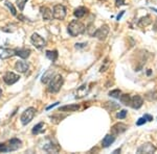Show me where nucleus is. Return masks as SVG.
Here are the masks:
<instances>
[{"mask_svg":"<svg viewBox=\"0 0 157 154\" xmlns=\"http://www.w3.org/2000/svg\"><path fill=\"white\" fill-rule=\"evenodd\" d=\"M152 23V20H151V17L150 16H145V17H143L140 20L138 21V26H140V27H146V26H148L149 24H151Z\"/></svg>","mask_w":157,"mask_h":154,"instance_id":"20","label":"nucleus"},{"mask_svg":"<svg viewBox=\"0 0 157 154\" xmlns=\"http://www.w3.org/2000/svg\"><path fill=\"white\" fill-rule=\"evenodd\" d=\"M64 82V79L61 75H55L54 77L50 79L49 85H48V92L49 93H58L61 90Z\"/></svg>","mask_w":157,"mask_h":154,"instance_id":"2","label":"nucleus"},{"mask_svg":"<svg viewBox=\"0 0 157 154\" xmlns=\"http://www.w3.org/2000/svg\"><path fill=\"white\" fill-rule=\"evenodd\" d=\"M121 95V90H113L109 93V96H110V97H113V98H120Z\"/></svg>","mask_w":157,"mask_h":154,"instance_id":"26","label":"nucleus"},{"mask_svg":"<svg viewBox=\"0 0 157 154\" xmlns=\"http://www.w3.org/2000/svg\"><path fill=\"white\" fill-rule=\"evenodd\" d=\"M30 42H32V44L36 48H38V49H41V48L44 47L45 44H46L45 40L43 39L41 36H39L38 34H32V37H30Z\"/></svg>","mask_w":157,"mask_h":154,"instance_id":"6","label":"nucleus"},{"mask_svg":"<svg viewBox=\"0 0 157 154\" xmlns=\"http://www.w3.org/2000/svg\"><path fill=\"white\" fill-rule=\"evenodd\" d=\"M46 57L47 59H49L52 62H55V60L58 59V51L57 50H54V51H49V50H47Z\"/></svg>","mask_w":157,"mask_h":154,"instance_id":"23","label":"nucleus"},{"mask_svg":"<svg viewBox=\"0 0 157 154\" xmlns=\"http://www.w3.org/2000/svg\"><path fill=\"white\" fill-rule=\"evenodd\" d=\"M27 0H17L16 3H17V6L19 7L20 11H23L24 7H25V4H26Z\"/></svg>","mask_w":157,"mask_h":154,"instance_id":"25","label":"nucleus"},{"mask_svg":"<svg viewBox=\"0 0 157 154\" xmlns=\"http://www.w3.org/2000/svg\"><path fill=\"white\" fill-rule=\"evenodd\" d=\"M6 5L9 7L10 9H11V12H12V15L13 16H17V12H16V9L14 7V5L11 3L10 1H6Z\"/></svg>","mask_w":157,"mask_h":154,"instance_id":"27","label":"nucleus"},{"mask_svg":"<svg viewBox=\"0 0 157 154\" xmlns=\"http://www.w3.org/2000/svg\"><path fill=\"white\" fill-rule=\"evenodd\" d=\"M117 152H121V149H116V150L113 151V153H117Z\"/></svg>","mask_w":157,"mask_h":154,"instance_id":"38","label":"nucleus"},{"mask_svg":"<svg viewBox=\"0 0 157 154\" xmlns=\"http://www.w3.org/2000/svg\"><path fill=\"white\" fill-rule=\"evenodd\" d=\"M80 109V105L78 104H71V105H65L59 108V112H65V113H73L78 112Z\"/></svg>","mask_w":157,"mask_h":154,"instance_id":"15","label":"nucleus"},{"mask_svg":"<svg viewBox=\"0 0 157 154\" xmlns=\"http://www.w3.org/2000/svg\"><path fill=\"white\" fill-rule=\"evenodd\" d=\"M4 152H9L7 146L6 144H0V153H4Z\"/></svg>","mask_w":157,"mask_h":154,"instance_id":"30","label":"nucleus"},{"mask_svg":"<svg viewBox=\"0 0 157 154\" xmlns=\"http://www.w3.org/2000/svg\"><path fill=\"white\" fill-rule=\"evenodd\" d=\"M1 95H2V90L0 89V97H1Z\"/></svg>","mask_w":157,"mask_h":154,"instance_id":"39","label":"nucleus"},{"mask_svg":"<svg viewBox=\"0 0 157 154\" xmlns=\"http://www.w3.org/2000/svg\"><path fill=\"white\" fill-rule=\"evenodd\" d=\"M87 13H88V9H86V7L80 6V7H78V9H75V12H73V15H75V18L81 19V18H83L85 15H87Z\"/></svg>","mask_w":157,"mask_h":154,"instance_id":"17","label":"nucleus"},{"mask_svg":"<svg viewBox=\"0 0 157 154\" xmlns=\"http://www.w3.org/2000/svg\"><path fill=\"white\" fill-rule=\"evenodd\" d=\"M54 75H55V70H47V71L44 73V75L42 76L41 81L43 83H47L48 81H50V79H52V77H54Z\"/></svg>","mask_w":157,"mask_h":154,"instance_id":"18","label":"nucleus"},{"mask_svg":"<svg viewBox=\"0 0 157 154\" xmlns=\"http://www.w3.org/2000/svg\"><path fill=\"white\" fill-rule=\"evenodd\" d=\"M17 17H18V19H20V21H22V22H24L27 20L24 16H22V15H19V16H17Z\"/></svg>","mask_w":157,"mask_h":154,"instance_id":"34","label":"nucleus"},{"mask_svg":"<svg viewBox=\"0 0 157 154\" xmlns=\"http://www.w3.org/2000/svg\"><path fill=\"white\" fill-rule=\"evenodd\" d=\"M22 145V142L19 140V138H12L11 141L9 142V145L7 146V150L9 151H15L17 149H19L21 147Z\"/></svg>","mask_w":157,"mask_h":154,"instance_id":"12","label":"nucleus"},{"mask_svg":"<svg viewBox=\"0 0 157 154\" xmlns=\"http://www.w3.org/2000/svg\"><path fill=\"white\" fill-rule=\"evenodd\" d=\"M144 118H145L147 121H152V120H153V117H152L151 115H148V113H146V115L144 116Z\"/></svg>","mask_w":157,"mask_h":154,"instance_id":"33","label":"nucleus"},{"mask_svg":"<svg viewBox=\"0 0 157 154\" xmlns=\"http://www.w3.org/2000/svg\"><path fill=\"white\" fill-rule=\"evenodd\" d=\"M144 104V99L141 96L139 95H135L133 97H131V102H130V106L134 108V109H138L143 106Z\"/></svg>","mask_w":157,"mask_h":154,"instance_id":"10","label":"nucleus"},{"mask_svg":"<svg viewBox=\"0 0 157 154\" xmlns=\"http://www.w3.org/2000/svg\"><path fill=\"white\" fill-rule=\"evenodd\" d=\"M120 100L124 105H130L131 102V96L129 94H123L120 96Z\"/></svg>","mask_w":157,"mask_h":154,"instance_id":"21","label":"nucleus"},{"mask_svg":"<svg viewBox=\"0 0 157 154\" xmlns=\"http://www.w3.org/2000/svg\"><path fill=\"white\" fill-rule=\"evenodd\" d=\"M128 129V125L124 124V123H116L111 127V134L113 135H118L121 133L125 132L126 130Z\"/></svg>","mask_w":157,"mask_h":154,"instance_id":"8","label":"nucleus"},{"mask_svg":"<svg viewBox=\"0 0 157 154\" xmlns=\"http://www.w3.org/2000/svg\"><path fill=\"white\" fill-rule=\"evenodd\" d=\"M109 31H110V28H109V26L107 24H105V25H103V26H101L98 29L95 30L94 34H93V37L97 38L100 41H104V40H106V38L108 37Z\"/></svg>","mask_w":157,"mask_h":154,"instance_id":"5","label":"nucleus"},{"mask_svg":"<svg viewBox=\"0 0 157 154\" xmlns=\"http://www.w3.org/2000/svg\"><path fill=\"white\" fill-rule=\"evenodd\" d=\"M15 55H17V56L25 59L30 55V50L27 49V48H20V49H16L15 50Z\"/></svg>","mask_w":157,"mask_h":154,"instance_id":"14","label":"nucleus"},{"mask_svg":"<svg viewBox=\"0 0 157 154\" xmlns=\"http://www.w3.org/2000/svg\"><path fill=\"white\" fill-rule=\"evenodd\" d=\"M13 55H15V50L6 49V50H3V52H2L1 54H0V57H1V59H9V57L13 56Z\"/></svg>","mask_w":157,"mask_h":154,"instance_id":"22","label":"nucleus"},{"mask_svg":"<svg viewBox=\"0 0 157 154\" xmlns=\"http://www.w3.org/2000/svg\"><path fill=\"white\" fill-rule=\"evenodd\" d=\"M58 104H59V102H57V103H55V104H52V105H50V106H48V107H47L46 108V109L47 110H48V109H50V108H52V107H55V106H57V105Z\"/></svg>","mask_w":157,"mask_h":154,"instance_id":"36","label":"nucleus"},{"mask_svg":"<svg viewBox=\"0 0 157 154\" xmlns=\"http://www.w3.org/2000/svg\"><path fill=\"white\" fill-rule=\"evenodd\" d=\"M52 17L57 20H63L66 17V9L63 4H57L52 9Z\"/></svg>","mask_w":157,"mask_h":154,"instance_id":"4","label":"nucleus"},{"mask_svg":"<svg viewBox=\"0 0 157 154\" xmlns=\"http://www.w3.org/2000/svg\"><path fill=\"white\" fill-rule=\"evenodd\" d=\"M115 141V135L113 134H107L104 138L103 142H102V145L104 148H108L109 146H111Z\"/></svg>","mask_w":157,"mask_h":154,"instance_id":"16","label":"nucleus"},{"mask_svg":"<svg viewBox=\"0 0 157 154\" xmlns=\"http://www.w3.org/2000/svg\"><path fill=\"white\" fill-rule=\"evenodd\" d=\"M124 14H125V11H123V12H121V14H120V15H118V16H117V20H120V19L121 18V16H123V15H124Z\"/></svg>","mask_w":157,"mask_h":154,"instance_id":"37","label":"nucleus"},{"mask_svg":"<svg viewBox=\"0 0 157 154\" xmlns=\"http://www.w3.org/2000/svg\"><path fill=\"white\" fill-rule=\"evenodd\" d=\"M43 127H44V124H43V123H39V124H37L34 128H33V131H32L33 134H38L39 132H42Z\"/></svg>","mask_w":157,"mask_h":154,"instance_id":"24","label":"nucleus"},{"mask_svg":"<svg viewBox=\"0 0 157 154\" xmlns=\"http://www.w3.org/2000/svg\"><path fill=\"white\" fill-rule=\"evenodd\" d=\"M127 113H128L127 110L123 109V110H121L117 115H116V118H117V119H125L126 117H127Z\"/></svg>","mask_w":157,"mask_h":154,"instance_id":"29","label":"nucleus"},{"mask_svg":"<svg viewBox=\"0 0 157 154\" xmlns=\"http://www.w3.org/2000/svg\"><path fill=\"white\" fill-rule=\"evenodd\" d=\"M156 151V147L151 143H146L143 144L138 149H137V153H147V154H151L154 153Z\"/></svg>","mask_w":157,"mask_h":154,"instance_id":"9","label":"nucleus"},{"mask_svg":"<svg viewBox=\"0 0 157 154\" xmlns=\"http://www.w3.org/2000/svg\"><path fill=\"white\" fill-rule=\"evenodd\" d=\"M125 1H126V0H115L116 6L120 7V6H121V5H124V4H125Z\"/></svg>","mask_w":157,"mask_h":154,"instance_id":"32","label":"nucleus"},{"mask_svg":"<svg viewBox=\"0 0 157 154\" xmlns=\"http://www.w3.org/2000/svg\"><path fill=\"white\" fill-rule=\"evenodd\" d=\"M106 105H109L110 107H108L107 109L108 110H112V109H117L120 107V105L116 104L115 102H106Z\"/></svg>","mask_w":157,"mask_h":154,"instance_id":"28","label":"nucleus"},{"mask_svg":"<svg viewBox=\"0 0 157 154\" xmlns=\"http://www.w3.org/2000/svg\"><path fill=\"white\" fill-rule=\"evenodd\" d=\"M20 79V76L15 74L14 72H6L3 76V81L6 83L7 85H12L16 83Z\"/></svg>","mask_w":157,"mask_h":154,"instance_id":"7","label":"nucleus"},{"mask_svg":"<svg viewBox=\"0 0 157 154\" xmlns=\"http://www.w3.org/2000/svg\"><path fill=\"white\" fill-rule=\"evenodd\" d=\"M86 43H83V44H75V48H81V47H85L86 46Z\"/></svg>","mask_w":157,"mask_h":154,"instance_id":"35","label":"nucleus"},{"mask_svg":"<svg viewBox=\"0 0 157 154\" xmlns=\"http://www.w3.org/2000/svg\"><path fill=\"white\" fill-rule=\"evenodd\" d=\"M35 115H36V108L35 107H29L24 110L23 113L21 115V123L23 125H27L29 123L32 122V120L34 119Z\"/></svg>","mask_w":157,"mask_h":154,"instance_id":"3","label":"nucleus"},{"mask_svg":"<svg viewBox=\"0 0 157 154\" xmlns=\"http://www.w3.org/2000/svg\"><path fill=\"white\" fill-rule=\"evenodd\" d=\"M86 30L85 25L78 20H73L68 25V34L71 37H78L80 34H84Z\"/></svg>","mask_w":157,"mask_h":154,"instance_id":"1","label":"nucleus"},{"mask_svg":"<svg viewBox=\"0 0 157 154\" xmlns=\"http://www.w3.org/2000/svg\"><path fill=\"white\" fill-rule=\"evenodd\" d=\"M29 65L27 64L26 62H24V60H19V62H17L16 65H15V69L19 73H26L29 71Z\"/></svg>","mask_w":157,"mask_h":154,"instance_id":"11","label":"nucleus"},{"mask_svg":"<svg viewBox=\"0 0 157 154\" xmlns=\"http://www.w3.org/2000/svg\"><path fill=\"white\" fill-rule=\"evenodd\" d=\"M146 122H147V120L144 117L143 118H139L138 120H137V122H136V125H137V126H141V125L145 124Z\"/></svg>","mask_w":157,"mask_h":154,"instance_id":"31","label":"nucleus"},{"mask_svg":"<svg viewBox=\"0 0 157 154\" xmlns=\"http://www.w3.org/2000/svg\"><path fill=\"white\" fill-rule=\"evenodd\" d=\"M40 12L42 14V18L45 21H50L52 19V12L50 11V9H48L47 6H41Z\"/></svg>","mask_w":157,"mask_h":154,"instance_id":"13","label":"nucleus"},{"mask_svg":"<svg viewBox=\"0 0 157 154\" xmlns=\"http://www.w3.org/2000/svg\"><path fill=\"white\" fill-rule=\"evenodd\" d=\"M44 150L46 151V152H59L60 151V147L58 145H54L52 143H49V144H46V145L44 146Z\"/></svg>","mask_w":157,"mask_h":154,"instance_id":"19","label":"nucleus"}]
</instances>
